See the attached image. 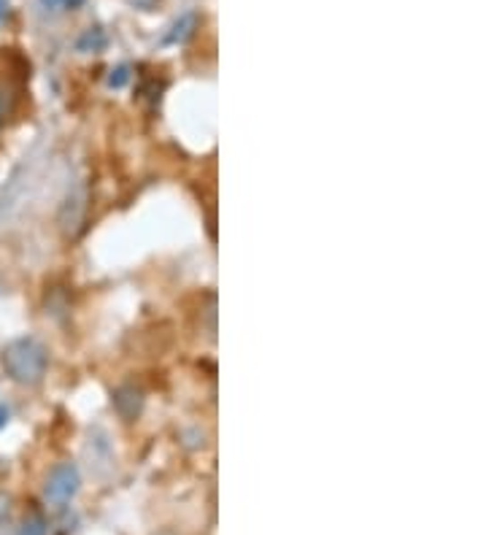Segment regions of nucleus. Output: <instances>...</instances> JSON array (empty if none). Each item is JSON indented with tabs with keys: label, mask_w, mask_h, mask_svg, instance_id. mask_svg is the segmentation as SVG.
Instances as JSON below:
<instances>
[{
	"label": "nucleus",
	"mask_w": 486,
	"mask_h": 535,
	"mask_svg": "<svg viewBox=\"0 0 486 535\" xmlns=\"http://www.w3.org/2000/svg\"><path fill=\"white\" fill-rule=\"evenodd\" d=\"M0 366H4L6 376L22 387H33L47 376L49 368V351L36 338H17L6 343L0 351Z\"/></svg>",
	"instance_id": "1"
},
{
	"label": "nucleus",
	"mask_w": 486,
	"mask_h": 535,
	"mask_svg": "<svg viewBox=\"0 0 486 535\" xmlns=\"http://www.w3.org/2000/svg\"><path fill=\"white\" fill-rule=\"evenodd\" d=\"M79 487H81V473H79L76 462H68V460L57 462L49 470L47 481H44V503L49 508L60 511V508H65L76 497Z\"/></svg>",
	"instance_id": "2"
},
{
	"label": "nucleus",
	"mask_w": 486,
	"mask_h": 535,
	"mask_svg": "<svg viewBox=\"0 0 486 535\" xmlns=\"http://www.w3.org/2000/svg\"><path fill=\"white\" fill-rule=\"evenodd\" d=\"M114 409H116V414H119L124 422L138 419V417H141V409H143V393L135 390V387H130V384L119 387V390L114 393Z\"/></svg>",
	"instance_id": "3"
},
{
	"label": "nucleus",
	"mask_w": 486,
	"mask_h": 535,
	"mask_svg": "<svg viewBox=\"0 0 486 535\" xmlns=\"http://www.w3.org/2000/svg\"><path fill=\"white\" fill-rule=\"evenodd\" d=\"M84 201H87V198H84V190H81V193L71 195V198L65 201V206L60 209V225H63V230H65L68 236H73V233L79 230L81 220H84V209H87Z\"/></svg>",
	"instance_id": "4"
},
{
	"label": "nucleus",
	"mask_w": 486,
	"mask_h": 535,
	"mask_svg": "<svg viewBox=\"0 0 486 535\" xmlns=\"http://www.w3.org/2000/svg\"><path fill=\"white\" fill-rule=\"evenodd\" d=\"M198 25H200V17H198L195 12L179 17V20L174 22V28H171V33L166 36V44H187V41L195 36Z\"/></svg>",
	"instance_id": "5"
},
{
	"label": "nucleus",
	"mask_w": 486,
	"mask_h": 535,
	"mask_svg": "<svg viewBox=\"0 0 486 535\" xmlns=\"http://www.w3.org/2000/svg\"><path fill=\"white\" fill-rule=\"evenodd\" d=\"M17 535H49V522H47V516L38 513V511H30V513L20 522Z\"/></svg>",
	"instance_id": "6"
},
{
	"label": "nucleus",
	"mask_w": 486,
	"mask_h": 535,
	"mask_svg": "<svg viewBox=\"0 0 486 535\" xmlns=\"http://www.w3.org/2000/svg\"><path fill=\"white\" fill-rule=\"evenodd\" d=\"M79 52H103L106 49V33L100 28H90L84 30V36L76 41Z\"/></svg>",
	"instance_id": "7"
},
{
	"label": "nucleus",
	"mask_w": 486,
	"mask_h": 535,
	"mask_svg": "<svg viewBox=\"0 0 486 535\" xmlns=\"http://www.w3.org/2000/svg\"><path fill=\"white\" fill-rule=\"evenodd\" d=\"M127 82H130V68H127V65L114 68V71H111V76H108V87H114V90L124 87Z\"/></svg>",
	"instance_id": "8"
},
{
	"label": "nucleus",
	"mask_w": 486,
	"mask_h": 535,
	"mask_svg": "<svg viewBox=\"0 0 486 535\" xmlns=\"http://www.w3.org/2000/svg\"><path fill=\"white\" fill-rule=\"evenodd\" d=\"M127 4L138 12H154L159 6V0H127Z\"/></svg>",
	"instance_id": "9"
},
{
	"label": "nucleus",
	"mask_w": 486,
	"mask_h": 535,
	"mask_svg": "<svg viewBox=\"0 0 486 535\" xmlns=\"http://www.w3.org/2000/svg\"><path fill=\"white\" fill-rule=\"evenodd\" d=\"M60 4H63L65 9L73 12V9H81V6H84V0H60Z\"/></svg>",
	"instance_id": "10"
},
{
	"label": "nucleus",
	"mask_w": 486,
	"mask_h": 535,
	"mask_svg": "<svg viewBox=\"0 0 486 535\" xmlns=\"http://www.w3.org/2000/svg\"><path fill=\"white\" fill-rule=\"evenodd\" d=\"M6 14H9V0H0V22L6 20Z\"/></svg>",
	"instance_id": "11"
},
{
	"label": "nucleus",
	"mask_w": 486,
	"mask_h": 535,
	"mask_svg": "<svg viewBox=\"0 0 486 535\" xmlns=\"http://www.w3.org/2000/svg\"><path fill=\"white\" fill-rule=\"evenodd\" d=\"M6 417H9V411H6V409H0V425L6 422Z\"/></svg>",
	"instance_id": "12"
},
{
	"label": "nucleus",
	"mask_w": 486,
	"mask_h": 535,
	"mask_svg": "<svg viewBox=\"0 0 486 535\" xmlns=\"http://www.w3.org/2000/svg\"><path fill=\"white\" fill-rule=\"evenodd\" d=\"M44 4H47V6L52 9V6H57V4H60V0H44Z\"/></svg>",
	"instance_id": "13"
},
{
	"label": "nucleus",
	"mask_w": 486,
	"mask_h": 535,
	"mask_svg": "<svg viewBox=\"0 0 486 535\" xmlns=\"http://www.w3.org/2000/svg\"><path fill=\"white\" fill-rule=\"evenodd\" d=\"M0 122H4V100H0Z\"/></svg>",
	"instance_id": "14"
}]
</instances>
